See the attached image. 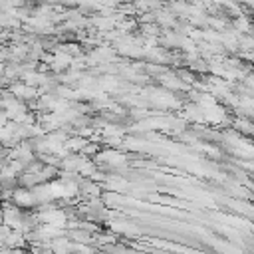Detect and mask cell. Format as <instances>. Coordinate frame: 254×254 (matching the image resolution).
<instances>
[]
</instances>
